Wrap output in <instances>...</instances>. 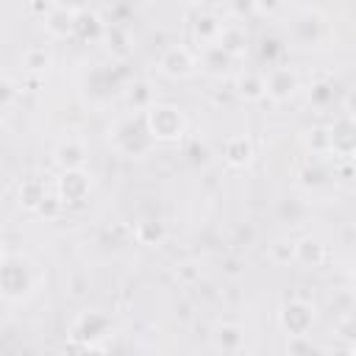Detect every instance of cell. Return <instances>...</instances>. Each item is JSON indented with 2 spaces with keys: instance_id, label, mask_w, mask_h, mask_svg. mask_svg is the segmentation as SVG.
<instances>
[{
  "instance_id": "1",
  "label": "cell",
  "mask_w": 356,
  "mask_h": 356,
  "mask_svg": "<svg viewBox=\"0 0 356 356\" xmlns=\"http://www.w3.org/2000/svg\"><path fill=\"white\" fill-rule=\"evenodd\" d=\"M145 128L153 139H164V142H172L184 134L186 128V120L184 114L170 106V103H153L150 108H145Z\"/></svg>"
},
{
  "instance_id": "2",
  "label": "cell",
  "mask_w": 356,
  "mask_h": 356,
  "mask_svg": "<svg viewBox=\"0 0 356 356\" xmlns=\"http://www.w3.org/2000/svg\"><path fill=\"white\" fill-rule=\"evenodd\" d=\"M78 11H81V6L53 3V8L42 17V25H44V31H47L53 39H67V36H72L75 28H78Z\"/></svg>"
},
{
  "instance_id": "3",
  "label": "cell",
  "mask_w": 356,
  "mask_h": 356,
  "mask_svg": "<svg viewBox=\"0 0 356 356\" xmlns=\"http://www.w3.org/2000/svg\"><path fill=\"white\" fill-rule=\"evenodd\" d=\"M108 317L100 314V312H81L78 320L72 323L70 328V339L72 345H95L97 337H103L108 331Z\"/></svg>"
},
{
  "instance_id": "4",
  "label": "cell",
  "mask_w": 356,
  "mask_h": 356,
  "mask_svg": "<svg viewBox=\"0 0 356 356\" xmlns=\"http://www.w3.org/2000/svg\"><path fill=\"white\" fill-rule=\"evenodd\" d=\"M328 142H331V153L353 159L356 156V120L342 114L328 125Z\"/></svg>"
},
{
  "instance_id": "5",
  "label": "cell",
  "mask_w": 356,
  "mask_h": 356,
  "mask_svg": "<svg viewBox=\"0 0 356 356\" xmlns=\"http://www.w3.org/2000/svg\"><path fill=\"white\" fill-rule=\"evenodd\" d=\"M159 70L170 78H186L195 70V53L186 44H170L159 58Z\"/></svg>"
},
{
  "instance_id": "6",
  "label": "cell",
  "mask_w": 356,
  "mask_h": 356,
  "mask_svg": "<svg viewBox=\"0 0 356 356\" xmlns=\"http://www.w3.org/2000/svg\"><path fill=\"white\" fill-rule=\"evenodd\" d=\"M31 289V273L25 261H14L8 253L3 256V295L6 298H25Z\"/></svg>"
},
{
  "instance_id": "7",
  "label": "cell",
  "mask_w": 356,
  "mask_h": 356,
  "mask_svg": "<svg viewBox=\"0 0 356 356\" xmlns=\"http://www.w3.org/2000/svg\"><path fill=\"white\" fill-rule=\"evenodd\" d=\"M312 323H314V309L303 300H289L281 309V325L284 331H289V337H306Z\"/></svg>"
},
{
  "instance_id": "8",
  "label": "cell",
  "mask_w": 356,
  "mask_h": 356,
  "mask_svg": "<svg viewBox=\"0 0 356 356\" xmlns=\"http://www.w3.org/2000/svg\"><path fill=\"white\" fill-rule=\"evenodd\" d=\"M89 186L92 181L83 170H67L56 184V197L61 203H81L89 195Z\"/></svg>"
},
{
  "instance_id": "9",
  "label": "cell",
  "mask_w": 356,
  "mask_h": 356,
  "mask_svg": "<svg viewBox=\"0 0 356 356\" xmlns=\"http://www.w3.org/2000/svg\"><path fill=\"white\" fill-rule=\"evenodd\" d=\"M264 83L273 100H289L298 89V75L289 67H270V72L264 75Z\"/></svg>"
},
{
  "instance_id": "10",
  "label": "cell",
  "mask_w": 356,
  "mask_h": 356,
  "mask_svg": "<svg viewBox=\"0 0 356 356\" xmlns=\"http://www.w3.org/2000/svg\"><path fill=\"white\" fill-rule=\"evenodd\" d=\"M195 11H197V17L192 19V31H195V36H197L200 42H206V44H214L217 36H220V31L225 28V22H222L217 14H211L209 8L195 6Z\"/></svg>"
},
{
  "instance_id": "11",
  "label": "cell",
  "mask_w": 356,
  "mask_h": 356,
  "mask_svg": "<svg viewBox=\"0 0 356 356\" xmlns=\"http://www.w3.org/2000/svg\"><path fill=\"white\" fill-rule=\"evenodd\" d=\"M214 44H220L231 58H236V56H242V53L248 50V33H245L242 25H236V22H225V28L220 31V36H217Z\"/></svg>"
},
{
  "instance_id": "12",
  "label": "cell",
  "mask_w": 356,
  "mask_h": 356,
  "mask_svg": "<svg viewBox=\"0 0 356 356\" xmlns=\"http://www.w3.org/2000/svg\"><path fill=\"white\" fill-rule=\"evenodd\" d=\"M225 161L231 167H245L250 159H253V142L245 136V134H236L231 139H225Z\"/></svg>"
},
{
  "instance_id": "13",
  "label": "cell",
  "mask_w": 356,
  "mask_h": 356,
  "mask_svg": "<svg viewBox=\"0 0 356 356\" xmlns=\"http://www.w3.org/2000/svg\"><path fill=\"white\" fill-rule=\"evenodd\" d=\"M83 161H86V150H83L81 142L67 139V142H61V145L56 147V164L64 167V172H67V170H81Z\"/></svg>"
},
{
  "instance_id": "14",
  "label": "cell",
  "mask_w": 356,
  "mask_h": 356,
  "mask_svg": "<svg viewBox=\"0 0 356 356\" xmlns=\"http://www.w3.org/2000/svg\"><path fill=\"white\" fill-rule=\"evenodd\" d=\"M236 95L245 97V100H261V97L267 95V83H264V78L256 75V72H242V75L236 78Z\"/></svg>"
},
{
  "instance_id": "15",
  "label": "cell",
  "mask_w": 356,
  "mask_h": 356,
  "mask_svg": "<svg viewBox=\"0 0 356 356\" xmlns=\"http://www.w3.org/2000/svg\"><path fill=\"white\" fill-rule=\"evenodd\" d=\"M44 200H47L44 181H39V178H25V181L19 184V203H22L25 209H39Z\"/></svg>"
},
{
  "instance_id": "16",
  "label": "cell",
  "mask_w": 356,
  "mask_h": 356,
  "mask_svg": "<svg viewBox=\"0 0 356 356\" xmlns=\"http://www.w3.org/2000/svg\"><path fill=\"white\" fill-rule=\"evenodd\" d=\"M134 234H136V239H139L142 245H159V242L164 239V225H161V220H156V217H142V220L136 222Z\"/></svg>"
},
{
  "instance_id": "17",
  "label": "cell",
  "mask_w": 356,
  "mask_h": 356,
  "mask_svg": "<svg viewBox=\"0 0 356 356\" xmlns=\"http://www.w3.org/2000/svg\"><path fill=\"white\" fill-rule=\"evenodd\" d=\"M234 58L220 47V44H203V53H200V64L209 70V72H222Z\"/></svg>"
},
{
  "instance_id": "18",
  "label": "cell",
  "mask_w": 356,
  "mask_h": 356,
  "mask_svg": "<svg viewBox=\"0 0 356 356\" xmlns=\"http://www.w3.org/2000/svg\"><path fill=\"white\" fill-rule=\"evenodd\" d=\"M106 28H103V22H100V17L95 14V11H89L86 6H81V11H78V28H75V33L78 36H83V39H95V36H100Z\"/></svg>"
},
{
  "instance_id": "19",
  "label": "cell",
  "mask_w": 356,
  "mask_h": 356,
  "mask_svg": "<svg viewBox=\"0 0 356 356\" xmlns=\"http://www.w3.org/2000/svg\"><path fill=\"white\" fill-rule=\"evenodd\" d=\"M295 253H298V261L312 264V267L323 264V259H325V248L320 242H314V239H303L300 245H295Z\"/></svg>"
},
{
  "instance_id": "20",
  "label": "cell",
  "mask_w": 356,
  "mask_h": 356,
  "mask_svg": "<svg viewBox=\"0 0 356 356\" xmlns=\"http://www.w3.org/2000/svg\"><path fill=\"white\" fill-rule=\"evenodd\" d=\"M47 64H50V53L44 47H28L22 53V67L28 72H42V70H47Z\"/></svg>"
},
{
  "instance_id": "21",
  "label": "cell",
  "mask_w": 356,
  "mask_h": 356,
  "mask_svg": "<svg viewBox=\"0 0 356 356\" xmlns=\"http://www.w3.org/2000/svg\"><path fill=\"white\" fill-rule=\"evenodd\" d=\"M217 345L222 350H239V345H242V328L239 325H220L217 328Z\"/></svg>"
},
{
  "instance_id": "22",
  "label": "cell",
  "mask_w": 356,
  "mask_h": 356,
  "mask_svg": "<svg viewBox=\"0 0 356 356\" xmlns=\"http://www.w3.org/2000/svg\"><path fill=\"white\" fill-rule=\"evenodd\" d=\"M306 145L320 153V150H331V142H328V128H312L309 136H306Z\"/></svg>"
},
{
  "instance_id": "23",
  "label": "cell",
  "mask_w": 356,
  "mask_h": 356,
  "mask_svg": "<svg viewBox=\"0 0 356 356\" xmlns=\"http://www.w3.org/2000/svg\"><path fill=\"white\" fill-rule=\"evenodd\" d=\"M273 259H275V261H289V259H298L295 245H286V242L273 245Z\"/></svg>"
},
{
  "instance_id": "24",
  "label": "cell",
  "mask_w": 356,
  "mask_h": 356,
  "mask_svg": "<svg viewBox=\"0 0 356 356\" xmlns=\"http://www.w3.org/2000/svg\"><path fill=\"white\" fill-rule=\"evenodd\" d=\"M0 89H3V108H8L11 100H14V83H11V78H3Z\"/></svg>"
},
{
  "instance_id": "25",
  "label": "cell",
  "mask_w": 356,
  "mask_h": 356,
  "mask_svg": "<svg viewBox=\"0 0 356 356\" xmlns=\"http://www.w3.org/2000/svg\"><path fill=\"white\" fill-rule=\"evenodd\" d=\"M58 206H64L58 197H47V200L39 206V211H42V214H47V217H53V214L58 211Z\"/></svg>"
},
{
  "instance_id": "26",
  "label": "cell",
  "mask_w": 356,
  "mask_h": 356,
  "mask_svg": "<svg viewBox=\"0 0 356 356\" xmlns=\"http://www.w3.org/2000/svg\"><path fill=\"white\" fill-rule=\"evenodd\" d=\"M328 89H331V86H328V83H317V86H314V89H312V97H314V100H317V103H325V100H328V97H331V92H328Z\"/></svg>"
},
{
  "instance_id": "27",
  "label": "cell",
  "mask_w": 356,
  "mask_h": 356,
  "mask_svg": "<svg viewBox=\"0 0 356 356\" xmlns=\"http://www.w3.org/2000/svg\"><path fill=\"white\" fill-rule=\"evenodd\" d=\"M345 111H348V117H353L356 120V86L348 92V97H345Z\"/></svg>"
},
{
  "instance_id": "28",
  "label": "cell",
  "mask_w": 356,
  "mask_h": 356,
  "mask_svg": "<svg viewBox=\"0 0 356 356\" xmlns=\"http://www.w3.org/2000/svg\"><path fill=\"white\" fill-rule=\"evenodd\" d=\"M353 356H356V342H353Z\"/></svg>"
},
{
  "instance_id": "29",
  "label": "cell",
  "mask_w": 356,
  "mask_h": 356,
  "mask_svg": "<svg viewBox=\"0 0 356 356\" xmlns=\"http://www.w3.org/2000/svg\"><path fill=\"white\" fill-rule=\"evenodd\" d=\"M353 281H356V278H353Z\"/></svg>"
}]
</instances>
